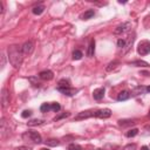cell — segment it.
<instances>
[{"instance_id": "1", "label": "cell", "mask_w": 150, "mask_h": 150, "mask_svg": "<svg viewBox=\"0 0 150 150\" xmlns=\"http://www.w3.org/2000/svg\"><path fill=\"white\" fill-rule=\"evenodd\" d=\"M24 53L20 46L13 45L8 47V60L14 68H19L24 61Z\"/></svg>"}, {"instance_id": "2", "label": "cell", "mask_w": 150, "mask_h": 150, "mask_svg": "<svg viewBox=\"0 0 150 150\" xmlns=\"http://www.w3.org/2000/svg\"><path fill=\"white\" fill-rule=\"evenodd\" d=\"M22 140L26 141V142L34 143V144H40L42 142L41 135L35 130H28V131L22 134Z\"/></svg>"}, {"instance_id": "3", "label": "cell", "mask_w": 150, "mask_h": 150, "mask_svg": "<svg viewBox=\"0 0 150 150\" xmlns=\"http://www.w3.org/2000/svg\"><path fill=\"white\" fill-rule=\"evenodd\" d=\"M130 28H131V22L127 21V22H123L121 25H118L116 28H115V31H114V34L115 35H122L127 32L130 31Z\"/></svg>"}, {"instance_id": "4", "label": "cell", "mask_w": 150, "mask_h": 150, "mask_svg": "<svg viewBox=\"0 0 150 150\" xmlns=\"http://www.w3.org/2000/svg\"><path fill=\"white\" fill-rule=\"evenodd\" d=\"M137 53L140 55H147V54H149L150 53V42L148 40H142L138 44Z\"/></svg>"}, {"instance_id": "5", "label": "cell", "mask_w": 150, "mask_h": 150, "mask_svg": "<svg viewBox=\"0 0 150 150\" xmlns=\"http://www.w3.org/2000/svg\"><path fill=\"white\" fill-rule=\"evenodd\" d=\"M10 92H8V89L7 88H3V91H1V107L5 109L8 104H10Z\"/></svg>"}, {"instance_id": "6", "label": "cell", "mask_w": 150, "mask_h": 150, "mask_svg": "<svg viewBox=\"0 0 150 150\" xmlns=\"http://www.w3.org/2000/svg\"><path fill=\"white\" fill-rule=\"evenodd\" d=\"M95 113H96V110H84V111H81V113H79L75 116V120H76V121H80V120H86V118H89V117H93V116H95Z\"/></svg>"}, {"instance_id": "7", "label": "cell", "mask_w": 150, "mask_h": 150, "mask_svg": "<svg viewBox=\"0 0 150 150\" xmlns=\"http://www.w3.org/2000/svg\"><path fill=\"white\" fill-rule=\"evenodd\" d=\"M21 49H22L24 55H31L33 53V50H34V44L32 41H26L21 46Z\"/></svg>"}, {"instance_id": "8", "label": "cell", "mask_w": 150, "mask_h": 150, "mask_svg": "<svg viewBox=\"0 0 150 150\" xmlns=\"http://www.w3.org/2000/svg\"><path fill=\"white\" fill-rule=\"evenodd\" d=\"M110 116H111V110L108 108L96 110V113H95V117H99V118H108Z\"/></svg>"}, {"instance_id": "9", "label": "cell", "mask_w": 150, "mask_h": 150, "mask_svg": "<svg viewBox=\"0 0 150 150\" xmlns=\"http://www.w3.org/2000/svg\"><path fill=\"white\" fill-rule=\"evenodd\" d=\"M57 91L61 92L65 95H67V96H73V95H75V93H77V89H74L72 87H65V88L57 87Z\"/></svg>"}, {"instance_id": "10", "label": "cell", "mask_w": 150, "mask_h": 150, "mask_svg": "<svg viewBox=\"0 0 150 150\" xmlns=\"http://www.w3.org/2000/svg\"><path fill=\"white\" fill-rule=\"evenodd\" d=\"M39 77L41 79V80H45V81H49V80H52L53 77H54V74H53V72L52 71H49V69H47V71H42V72H40L39 73Z\"/></svg>"}, {"instance_id": "11", "label": "cell", "mask_w": 150, "mask_h": 150, "mask_svg": "<svg viewBox=\"0 0 150 150\" xmlns=\"http://www.w3.org/2000/svg\"><path fill=\"white\" fill-rule=\"evenodd\" d=\"M104 96V88H97L93 92V97L96 100V101H100L102 100Z\"/></svg>"}, {"instance_id": "12", "label": "cell", "mask_w": 150, "mask_h": 150, "mask_svg": "<svg viewBox=\"0 0 150 150\" xmlns=\"http://www.w3.org/2000/svg\"><path fill=\"white\" fill-rule=\"evenodd\" d=\"M94 52H95V40L92 39L91 42L88 45V50H87V56L88 57H92L94 55Z\"/></svg>"}, {"instance_id": "13", "label": "cell", "mask_w": 150, "mask_h": 150, "mask_svg": "<svg viewBox=\"0 0 150 150\" xmlns=\"http://www.w3.org/2000/svg\"><path fill=\"white\" fill-rule=\"evenodd\" d=\"M135 123H136L135 120H120V121H118V126L122 127V128L128 127V126H133Z\"/></svg>"}, {"instance_id": "14", "label": "cell", "mask_w": 150, "mask_h": 150, "mask_svg": "<svg viewBox=\"0 0 150 150\" xmlns=\"http://www.w3.org/2000/svg\"><path fill=\"white\" fill-rule=\"evenodd\" d=\"M94 14H95V12H94V10H88V11H86L83 14H81V19L82 20H89V19H92L93 17H94Z\"/></svg>"}, {"instance_id": "15", "label": "cell", "mask_w": 150, "mask_h": 150, "mask_svg": "<svg viewBox=\"0 0 150 150\" xmlns=\"http://www.w3.org/2000/svg\"><path fill=\"white\" fill-rule=\"evenodd\" d=\"M134 37H128V39H126V47H124V49L122 50V54H126L129 49H130V47H131V45H133V42H134Z\"/></svg>"}, {"instance_id": "16", "label": "cell", "mask_w": 150, "mask_h": 150, "mask_svg": "<svg viewBox=\"0 0 150 150\" xmlns=\"http://www.w3.org/2000/svg\"><path fill=\"white\" fill-rule=\"evenodd\" d=\"M130 96H131V94H130L128 91H123V92H121V93L118 94L117 101H126V100H128Z\"/></svg>"}, {"instance_id": "17", "label": "cell", "mask_w": 150, "mask_h": 150, "mask_svg": "<svg viewBox=\"0 0 150 150\" xmlns=\"http://www.w3.org/2000/svg\"><path fill=\"white\" fill-rule=\"evenodd\" d=\"M44 123H45V121H44V120H40V118H34V120H31V121L27 122V124H28L29 127L41 126V124H44Z\"/></svg>"}, {"instance_id": "18", "label": "cell", "mask_w": 150, "mask_h": 150, "mask_svg": "<svg viewBox=\"0 0 150 150\" xmlns=\"http://www.w3.org/2000/svg\"><path fill=\"white\" fill-rule=\"evenodd\" d=\"M44 11H45V6H42V5L35 6V7H33V10H32L33 14H35V15H40V14H42V13H44Z\"/></svg>"}, {"instance_id": "19", "label": "cell", "mask_w": 150, "mask_h": 150, "mask_svg": "<svg viewBox=\"0 0 150 150\" xmlns=\"http://www.w3.org/2000/svg\"><path fill=\"white\" fill-rule=\"evenodd\" d=\"M131 66H135V67H149V64L145 62V61H142V60H137V61H134L130 64Z\"/></svg>"}, {"instance_id": "20", "label": "cell", "mask_w": 150, "mask_h": 150, "mask_svg": "<svg viewBox=\"0 0 150 150\" xmlns=\"http://www.w3.org/2000/svg\"><path fill=\"white\" fill-rule=\"evenodd\" d=\"M57 87H61V88H65V87H71V81L68 79H61L57 83Z\"/></svg>"}, {"instance_id": "21", "label": "cell", "mask_w": 150, "mask_h": 150, "mask_svg": "<svg viewBox=\"0 0 150 150\" xmlns=\"http://www.w3.org/2000/svg\"><path fill=\"white\" fill-rule=\"evenodd\" d=\"M118 65H120V62L117 61V60H114V61H111V62H110V64L107 66L106 71H107V72H111V71H113V69H115V68H116Z\"/></svg>"}, {"instance_id": "22", "label": "cell", "mask_w": 150, "mask_h": 150, "mask_svg": "<svg viewBox=\"0 0 150 150\" xmlns=\"http://www.w3.org/2000/svg\"><path fill=\"white\" fill-rule=\"evenodd\" d=\"M144 92H147V88H144V87H142V86H140V87H136L135 89H134V95H140V94H143Z\"/></svg>"}, {"instance_id": "23", "label": "cell", "mask_w": 150, "mask_h": 150, "mask_svg": "<svg viewBox=\"0 0 150 150\" xmlns=\"http://www.w3.org/2000/svg\"><path fill=\"white\" fill-rule=\"evenodd\" d=\"M28 80L31 81V83L33 84V87H35V88H40V87H41V83L38 81V77H34V76H32V77H29Z\"/></svg>"}, {"instance_id": "24", "label": "cell", "mask_w": 150, "mask_h": 150, "mask_svg": "<svg viewBox=\"0 0 150 150\" xmlns=\"http://www.w3.org/2000/svg\"><path fill=\"white\" fill-rule=\"evenodd\" d=\"M138 134V129H136V128H134V129H130V130H128L127 133H126V136L127 137H134V136H136Z\"/></svg>"}, {"instance_id": "25", "label": "cell", "mask_w": 150, "mask_h": 150, "mask_svg": "<svg viewBox=\"0 0 150 150\" xmlns=\"http://www.w3.org/2000/svg\"><path fill=\"white\" fill-rule=\"evenodd\" d=\"M59 143H60L59 140H55V138H49L46 141V144L50 145V147H56V145H59Z\"/></svg>"}, {"instance_id": "26", "label": "cell", "mask_w": 150, "mask_h": 150, "mask_svg": "<svg viewBox=\"0 0 150 150\" xmlns=\"http://www.w3.org/2000/svg\"><path fill=\"white\" fill-rule=\"evenodd\" d=\"M82 56H83V54H82L81 50L76 49V50L73 52V59H74V60H80V59H82Z\"/></svg>"}, {"instance_id": "27", "label": "cell", "mask_w": 150, "mask_h": 150, "mask_svg": "<svg viewBox=\"0 0 150 150\" xmlns=\"http://www.w3.org/2000/svg\"><path fill=\"white\" fill-rule=\"evenodd\" d=\"M40 110H41L42 113H47V111L52 110V108H50V103H44V104L40 107Z\"/></svg>"}, {"instance_id": "28", "label": "cell", "mask_w": 150, "mask_h": 150, "mask_svg": "<svg viewBox=\"0 0 150 150\" xmlns=\"http://www.w3.org/2000/svg\"><path fill=\"white\" fill-rule=\"evenodd\" d=\"M117 47L120 48V49H124V47H126V40L124 39H118L117 40Z\"/></svg>"}, {"instance_id": "29", "label": "cell", "mask_w": 150, "mask_h": 150, "mask_svg": "<svg viewBox=\"0 0 150 150\" xmlns=\"http://www.w3.org/2000/svg\"><path fill=\"white\" fill-rule=\"evenodd\" d=\"M68 150H82V148H81V145H79L76 143H72L68 145Z\"/></svg>"}, {"instance_id": "30", "label": "cell", "mask_w": 150, "mask_h": 150, "mask_svg": "<svg viewBox=\"0 0 150 150\" xmlns=\"http://www.w3.org/2000/svg\"><path fill=\"white\" fill-rule=\"evenodd\" d=\"M50 108H52V110H53V111H55V113H57L60 109H61V107H60V104H59L57 102L50 103Z\"/></svg>"}, {"instance_id": "31", "label": "cell", "mask_w": 150, "mask_h": 150, "mask_svg": "<svg viewBox=\"0 0 150 150\" xmlns=\"http://www.w3.org/2000/svg\"><path fill=\"white\" fill-rule=\"evenodd\" d=\"M32 115V111L31 110H25V111H22V114H21V116L24 117V118H27V117H29Z\"/></svg>"}, {"instance_id": "32", "label": "cell", "mask_w": 150, "mask_h": 150, "mask_svg": "<svg viewBox=\"0 0 150 150\" xmlns=\"http://www.w3.org/2000/svg\"><path fill=\"white\" fill-rule=\"evenodd\" d=\"M68 116H69V113H65V114L60 115V116H56V117H54V120H53V121H59L60 118H64V117H68Z\"/></svg>"}, {"instance_id": "33", "label": "cell", "mask_w": 150, "mask_h": 150, "mask_svg": "<svg viewBox=\"0 0 150 150\" xmlns=\"http://www.w3.org/2000/svg\"><path fill=\"white\" fill-rule=\"evenodd\" d=\"M14 150H32L29 147H25V145H21V147H18V148H15Z\"/></svg>"}, {"instance_id": "34", "label": "cell", "mask_w": 150, "mask_h": 150, "mask_svg": "<svg viewBox=\"0 0 150 150\" xmlns=\"http://www.w3.org/2000/svg\"><path fill=\"white\" fill-rule=\"evenodd\" d=\"M1 60H3V62H1V67H4V66H5V55H4V53L1 54Z\"/></svg>"}, {"instance_id": "35", "label": "cell", "mask_w": 150, "mask_h": 150, "mask_svg": "<svg viewBox=\"0 0 150 150\" xmlns=\"http://www.w3.org/2000/svg\"><path fill=\"white\" fill-rule=\"evenodd\" d=\"M0 13H1V14L4 13V10H3V3H1V1H0Z\"/></svg>"}, {"instance_id": "36", "label": "cell", "mask_w": 150, "mask_h": 150, "mask_svg": "<svg viewBox=\"0 0 150 150\" xmlns=\"http://www.w3.org/2000/svg\"><path fill=\"white\" fill-rule=\"evenodd\" d=\"M141 150H149V148H148V147H145V145H144V147H142V149H141Z\"/></svg>"}, {"instance_id": "37", "label": "cell", "mask_w": 150, "mask_h": 150, "mask_svg": "<svg viewBox=\"0 0 150 150\" xmlns=\"http://www.w3.org/2000/svg\"><path fill=\"white\" fill-rule=\"evenodd\" d=\"M147 92H149V93H150V86H149V87H147Z\"/></svg>"}, {"instance_id": "38", "label": "cell", "mask_w": 150, "mask_h": 150, "mask_svg": "<svg viewBox=\"0 0 150 150\" xmlns=\"http://www.w3.org/2000/svg\"><path fill=\"white\" fill-rule=\"evenodd\" d=\"M149 117H150V110H149Z\"/></svg>"}, {"instance_id": "39", "label": "cell", "mask_w": 150, "mask_h": 150, "mask_svg": "<svg viewBox=\"0 0 150 150\" xmlns=\"http://www.w3.org/2000/svg\"><path fill=\"white\" fill-rule=\"evenodd\" d=\"M41 150H48V149H41Z\"/></svg>"}, {"instance_id": "40", "label": "cell", "mask_w": 150, "mask_h": 150, "mask_svg": "<svg viewBox=\"0 0 150 150\" xmlns=\"http://www.w3.org/2000/svg\"><path fill=\"white\" fill-rule=\"evenodd\" d=\"M97 150H101V149H97Z\"/></svg>"}]
</instances>
